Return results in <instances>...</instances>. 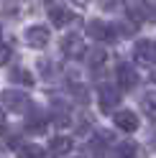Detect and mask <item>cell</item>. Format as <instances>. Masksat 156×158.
I'll return each mask as SVG.
<instances>
[{"label": "cell", "instance_id": "obj_1", "mask_svg": "<svg viewBox=\"0 0 156 158\" xmlns=\"http://www.w3.org/2000/svg\"><path fill=\"white\" fill-rule=\"evenodd\" d=\"M3 102H5V107H11L13 112H28L33 107L31 97L23 94V92H18V89H5L3 92Z\"/></svg>", "mask_w": 156, "mask_h": 158}, {"label": "cell", "instance_id": "obj_2", "mask_svg": "<svg viewBox=\"0 0 156 158\" xmlns=\"http://www.w3.org/2000/svg\"><path fill=\"white\" fill-rule=\"evenodd\" d=\"M62 54H64V56H69V59H80V56H84V54H87L84 38H82V36H77V33L64 36V38H62Z\"/></svg>", "mask_w": 156, "mask_h": 158}, {"label": "cell", "instance_id": "obj_3", "mask_svg": "<svg viewBox=\"0 0 156 158\" xmlns=\"http://www.w3.org/2000/svg\"><path fill=\"white\" fill-rule=\"evenodd\" d=\"M100 107H102V112H113L115 107L120 105V89H115L113 84H102L100 87Z\"/></svg>", "mask_w": 156, "mask_h": 158}, {"label": "cell", "instance_id": "obj_4", "mask_svg": "<svg viewBox=\"0 0 156 158\" xmlns=\"http://www.w3.org/2000/svg\"><path fill=\"white\" fill-rule=\"evenodd\" d=\"M26 44L31 46V48H44L49 44V28L46 26H31V28H26Z\"/></svg>", "mask_w": 156, "mask_h": 158}, {"label": "cell", "instance_id": "obj_5", "mask_svg": "<svg viewBox=\"0 0 156 158\" xmlns=\"http://www.w3.org/2000/svg\"><path fill=\"white\" fill-rule=\"evenodd\" d=\"M87 33L97 41H113L115 38V28L110 23H102V21H90L87 23Z\"/></svg>", "mask_w": 156, "mask_h": 158}, {"label": "cell", "instance_id": "obj_6", "mask_svg": "<svg viewBox=\"0 0 156 158\" xmlns=\"http://www.w3.org/2000/svg\"><path fill=\"white\" fill-rule=\"evenodd\" d=\"M118 82H120V89H125V92H131L138 84V72L133 69V64H120L118 66Z\"/></svg>", "mask_w": 156, "mask_h": 158}, {"label": "cell", "instance_id": "obj_7", "mask_svg": "<svg viewBox=\"0 0 156 158\" xmlns=\"http://www.w3.org/2000/svg\"><path fill=\"white\" fill-rule=\"evenodd\" d=\"M113 123H115V127H120L123 133H133V130H138V117H136L131 110H120V112H115V115H113Z\"/></svg>", "mask_w": 156, "mask_h": 158}, {"label": "cell", "instance_id": "obj_8", "mask_svg": "<svg viewBox=\"0 0 156 158\" xmlns=\"http://www.w3.org/2000/svg\"><path fill=\"white\" fill-rule=\"evenodd\" d=\"M133 54H136V59H138L141 64H154V61H156V44H151V41H138L136 48H133Z\"/></svg>", "mask_w": 156, "mask_h": 158}, {"label": "cell", "instance_id": "obj_9", "mask_svg": "<svg viewBox=\"0 0 156 158\" xmlns=\"http://www.w3.org/2000/svg\"><path fill=\"white\" fill-rule=\"evenodd\" d=\"M46 10H49V13H46V15H49V21H51L54 26H59V28L67 26V23L72 21V13L67 10V8L56 5V3H49V5H46Z\"/></svg>", "mask_w": 156, "mask_h": 158}, {"label": "cell", "instance_id": "obj_10", "mask_svg": "<svg viewBox=\"0 0 156 158\" xmlns=\"http://www.w3.org/2000/svg\"><path fill=\"white\" fill-rule=\"evenodd\" d=\"M46 123H49V117L44 112H38V110H28L26 115V130H31V133H44L46 130Z\"/></svg>", "mask_w": 156, "mask_h": 158}, {"label": "cell", "instance_id": "obj_11", "mask_svg": "<svg viewBox=\"0 0 156 158\" xmlns=\"http://www.w3.org/2000/svg\"><path fill=\"white\" fill-rule=\"evenodd\" d=\"M69 151H72V138H67V135L51 138V143H49V153L51 156H67Z\"/></svg>", "mask_w": 156, "mask_h": 158}, {"label": "cell", "instance_id": "obj_12", "mask_svg": "<svg viewBox=\"0 0 156 158\" xmlns=\"http://www.w3.org/2000/svg\"><path fill=\"white\" fill-rule=\"evenodd\" d=\"M136 153H138V145H136L133 140H125V143H120L118 148H113L110 158H133Z\"/></svg>", "mask_w": 156, "mask_h": 158}, {"label": "cell", "instance_id": "obj_13", "mask_svg": "<svg viewBox=\"0 0 156 158\" xmlns=\"http://www.w3.org/2000/svg\"><path fill=\"white\" fill-rule=\"evenodd\" d=\"M18 158H46V151L41 145H36V143L21 145V148H18Z\"/></svg>", "mask_w": 156, "mask_h": 158}, {"label": "cell", "instance_id": "obj_14", "mask_svg": "<svg viewBox=\"0 0 156 158\" xmlns=\"http://www.w3.org/2000/svg\"><path fill=\"white\" fill-rule=\"evenodd\" d=\"M141 110L151 117V120H156V92H146L141 97Z\"/></svg>", "mask_w": 156, "mask_h": 158}, {"label": "cell", "instance_id": "obj_15", "mask_svg": "<svg viewBox=\"0 0 156 158\" xmlns=\"http://www.w3.org/2000/svg\"><path fill=\"white\" fill-rule=\"evenodd\" d=\"M105 61H108V54H105L102 48H92V51H87V64H90V69H100Z\"/></svg>", "mask_w": 156, "mask_h": 158}, {"label": "cell", "instance_id": "obj_16", "mask_svg": "<svg viewBox=\"0 0 156 158\" xmlns=\"http://www.w3.org/2000/svg\"><path fill=\"white\" fill-rule=\"evenodd\" d=\"M11 82H18V84H33V74L26 72V69H13V72H11Z\"/></svg>", "mask_w": 156, "mask_h": 158}, {"label": "cell", "instance_id": "obj_17", "mask_svg": "<svg viewBox=\"0 0 156 158\" xmlns=\"http://www.w3.org/2000/svg\"><path fill=\"white\" fill-rule=\"evenodd\" d=\"M11 56H13V48H11V44H0V66L11 61Z\"/></svg>", "mask_w": 156, "mask_h": 158}, {"label": "cell", "instance_id": "obj_18", "mask_svg": "<svg viewBox=\"0 0 156 158\" xmlns=\"http://www.w3.org/2000/svg\"><path fill=\"white\" fill-rule=\"evenodd\" d=\"M123 0H100V8L102 10H115V8H120Z\"/></svg>", "mask_w": 156, "mask_h": 158}, {"label": "cell", "instance_id": "obj_19", "mask_svg": "<svg viewBox=\"0 0 156 158\" xmlns=\"http://www.w3.org/2000/svg\"><path fill=\"white\" fill-rule=\"evenodd\" d=\"M38 69H41V72H46V74H44L46 79H51V77H54V64L49 66V61H38Z\"/></svg>", "mask_w": 156, "mask_h": 158}, {"label": "cell", "instance_id": "obj_20", "mask_svg": "<svg viewBox=\"0 0 156 158\" xmlns=\"http://www.w3.org/2000/svg\"><path fill=\"white\" fill-rule=\"evenodd\" d=\"M74 97H77L80 102H87V97H84V89H82V87H74Z\"/></svg>", "mask_w": 156, "mask_h": 158}, {"label": "cell", "instance_id": "obj_21", "mask_svg": "<svg viewBox=\"0 0 156 158\" xmlns=\"http://www.w3.org/2000/svg\"><path fill=\"white\" fill-rule=\"evenodd\" d=\"M5 125H8V120H5V112L0 110V133H5Z\"/></svg>", "mask_w": 156, "mask_h": 158}, {"label": "cell", "instance_id": "obj_22", "mask_svg": "<svg viewBox=\"0 0 156 158\" xmlns=\"http://www.w3.org/2000/svg\"><path fill=\"white\" fill-rule=\"evenodd\" d=\"M72 3H80V5H84V3H87V0H72Z\"/></svg>", "mask_w": 156, "mask_h": 158}, {"label": "cell", "instance_id": "obj_23", "mask_svg": "<svg viewBox=\"0 0 156 158\" xmlns=\"http://www.w3.org/2000/svg\"><path fill=\"white\" fill-rule=\"evenodd\" d=\"M151 145H154V148H156V138H154V140H151Z\"/></svg>", "mask_w": 156, "mask_h": 158}, {"label": "cell", "instance_id": "obj_24", "mask_svg": "<svg viewBox=\"0 0 156 158\" xmlns=\"http://www.w3.org/2000/svg\"><path fill=\"white\" fill-rule=\"evenodd\" d=\"M154 18H156V8H154Z\"/></svg>", "mask_w": 156, "mask_h": 158}, {"label": "cell", "instance_id": "obj_25", "mask_svg": "<svg viewBox=\"0 0 156 158\" xmlns=\"http://www.w3.org/2000/svg\"><path fill=\"white\" fill-rule=\"evenodd\" d=\"M74 158H80V156H74Z\"/></svg>", "mask_w": 156, "mask_h": 158}, {"label": "cell", "instance_id": "obj_26", "mask_svg": "<svg viewBox=\"0 0 156 158\" xmlns=\"http://www.w3.org/2000/svg\"><path fill=\"white\" fill-rule=\"evenodd\" d=\"M154 79H156V74H154Z\"/></svg>", "mask_w": 156, "mask_h": 158}]
</instances>
